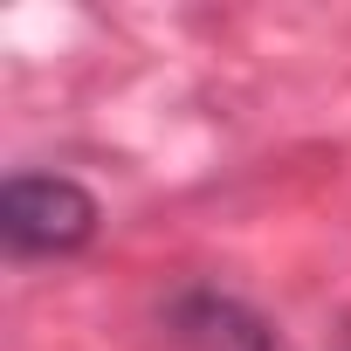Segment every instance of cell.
Instances as JSON below:
<instances>
[{"mask_svg":"<svg viewBox=\"0 0 351 351\" xmlns=\"http://www.w3.org/2000/svg\"><path fill=\"white\" fill-rule=\"evenodd\" d=\"M97 234V200L90 186L62 180V172H14L0 186V248L14 262H49L76 255Z\"/></svg>","mask_w":351,"mask_h":351,"instance_id":"obj_1","label":"cell"},{"mask_svg":"<svg viewBox=\"0 0 351 351\" xmlns=\"http://www.w3.org/2000/svg\"><path fill=\"white\" fill-rule=\"evenodd\" d=\"M172 330H180L193 351H282L276 330H269V317H255L228 289H186V296H172Z\"/></svg>","mask_w":351,"mask_h":351,"instance_id":"obj_2","label":"cell"}]
</instances>
